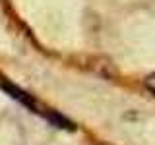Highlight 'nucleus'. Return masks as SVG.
Listing matches in <instances>:
<instances>
[{"instance_id":"f257e3e1","label":"nucleus","mask_w":155,"mask_h":145,"mask_svg":"<svg viewBox=\"0 0 155 145\" xmlns=\"http://www.w3.org/2000/svg\"><path fill=\"white\" fill-rule=\"evenodd\" d=\"M0 87H2L4 91H6V93L12 97V99H16V101H19V103L21 105H25V106H29V108H33V99L31 97H29L25 91H21L19 89V87H16L14 83H8V81H0Z\"/></svg>"},{"instance_id":"f03ea898","label":"nucleus","mask_w":155,"mask_h":145,"mask_svg":"<svg viewBox=\"0 0 155 145\" xmlns=\"http://www.w3.org/2000/svg\"><path fill=\"white\" fill-rule=\"evenodd\" d=\"M48 120H51L52 124H56L58 128H66V130H74V124L68 122L66 118H62L60 114H48Z\"/></svg>"},{"instance_id":"7ed1b4c3","label":"nucleus","mask_w":155,"mask_h":145,"mask_svg":"<svg viewBox=\"0 0 155 145\" xmlns=\"http://www.w3.org/2000/svg\"><path fill=\"white\" fill-rule=\"evenodd\" d=\"M145 87L155 95V74H149L147 77H145Z\"/></svg>"}]
</instances>
